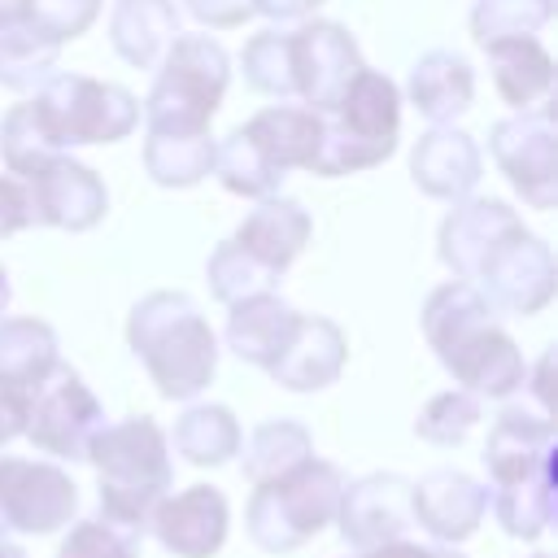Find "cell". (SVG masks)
<instances>
[{"instance_id":"6da1fadb","label":"cell","mask_w":558,"mask_h":558,"mask_svg":"<svg viewBox=\"0 0 558 558\" xmlns=\"http://www.w3.org/2000/svg\"><path fill=\"white\" fill-rule=\"evenodd\" d=\"M423 336L440 366L453 375L458 388L475 392L480 401H506L527 379V357L514 336L497 323V310L462 279H449L427 292L423 301Z\"/></svg>"},{"instance_id":"7a4b0ae2","label":"cell","mask_w":558,"mask_h":558,"mask_svg":"<svg viewBox=\"0 0 558 558\" xmlns=\"http://www.w3.org/2000/svg\"><path fill=\"white\" fill-rule=\"evenodd\" d=\"M126 344L166 401H196L218 375V336L179 288L148 292L131 305Z\"/></svg>"},{"instance_id":"3957f363","label":"cell","mask_w":558,"mask_h":558,"mask_svg":"<svg viewBox=\"0 0 558 558\" xmlns=\"http://www.w3.org/2000/svg\"><path fill=\"white\" fill-rule=\"evenodd\" d=\"M87 462L96 466V493H100V514L109 523L148 527L153 506L170 493L174 484V462H170V440L157 418L131 414L118 423H105L87 449Z\"/></svg>"},{"instance_id":"277c9868","label":"cell","mask_w":558,"mask_h":558,"mask_svg":"<svg viewBox=\"0 0 558 558\" xmlns=\"http://www.w3.org/2000/svg\"><path fill=\"white\" fill-rule=\"evenodd\" d=\"M401 135V87L362 65L349 87L323 109V148H318V179L362 174L392 157Z\"/></svg>"},{"instance_id":"5b68a950","label":"cell","mask_w":558,"mask_h":558,"mask_svg":"<svg viewBox=\"0 0 558 558\" xmlns=\"http://www.w3.org/2000/svg\"><path fill=\"white\" fill-rule=\"evenodd\" d=\"M231 83V57L209 35H174L157 61V78L144 100L148 131L201 135L209 131Z\"/></svg>"},{"instance_id":"8992f818","label":"cell","mask_w":558,"mask_h":558,"mask_svg":"<svg viewBox=\"0 0 558 558\" xmlns=\"http://www.w3.org/2000/svg\"><path fill=\"white\" fill-rule=\"evenodd\" d=\"M340 493H344V475L327 458H310L279 480L253 484V497L244 506L248 541L266 554L301 549L310 536L336 523Z\"/></svg>"},{"instance_id":"52a82bcc","label":"cell","mask_w":558,"mask_h":558,"mask_svg":"<svg viewBox=\"0 0 558 558\" xmlns=\"http://www.w3.org/2000/svg\"><path fill=\"white\" fill-rule=\"evenodd\" d=\"M31 109L57 153L78 144H118L140 126V100L122 83L92 74H52L31 96Z\"/></svg>"},{"instance_id":"ba28073f","label":"cell","mask_w":558,"mask_h":558,"mask_svg":"<svg viewBox=\"0 0 558 558\" xmlns=\"http://www.w3.org/2000/svg\"><path fill=\"white\" fill-rule=\"evenodd\" d=\"M100 427H105V405L83 384V375L61 362L31 392L22 436L39 453H48L57 462H87V449H92V440H96Z\"/></svg>"},{"instance_id":"9c48e42d","label":"cell","mask_w":558,"mask_h":558,"mask_svg":"<svg viewBox=\"0 0 558 558\" xmlns=\"http://www.w3.org/2000/svg\"><path fill=\"white\" fill-rule=\"evenodd\" d=\"M78 514V484L44 458H0V541L52 536Z\"/></svg>"},{"instance_id":"30bf717a","label":"cell","mask_w":558,"mask_h":558,"mask_svg":"<svg viewBox=\"0 0 558 558\" xmlns=\"http://www.w3.org/2000/svg\"><path fill=\"white\" fill-rule=\"evenodd\" d=\"M488 153L506 183L532 209H554L558 201V122L554 105H532L501 118L488 135Z\"/></svg>"},{"instance_id":"8fae6325","label":"cell","mask_w":558,"mask_h":558,"mask_svg":"<svg viewBox=\"0 0 558 558\" xmlns=\"http://www.w3.org/2000/svg\"><path fill=\"white\" fill-rule=\"evenodd\" d=\"M554 283H558V266L554 253L541 235H532L527 227H519L514 235H506L475 270L471 288L497 310V314H519L532 318L554 301Z\"/></svg>"},{"instance_id":"7c38bea8","label":"cell","mask_w":558,"mask_h":558,"mask_svg":"<svg viewBox=\"0 0 558 558\" xmlns=\"http://www.w3.org/2000/svg\"><path fill=\"white\" fill-rule=\"evenodd\" d=\"M288 61H292V96L318 113L366 65L357 39L327 17H310L296 31H288Z\"/></svg>"},{"instance_id":"4fadbf2b","label":"cell","mask_w":558,"mask_h":558,"mask_svg":"<svg viewBox=\"0 0 558 558\" xmlns=\"http://www.w3.org/2000/svg\"><path fill=\"white\" fill-rule=\"evenodd\" d=\"M31 192V209L39 227H57V231H92L105 214H109V192L105 179L74 161L70 153L48 157L44 166H35L26 179Z\"/></svg>"},{"instance_id":"5bb4252c","label":"cell","mask_w":558,"mask_h":558,"mask_svg":"<svg viewBox=\"0 0 558 558\" xmlns=\"http://www.w3.org/2000/svg\"><path fill=\"white\" fill-rule=\"evenodd\" d=\"M336 527L353 549H375L388 541H401L414 519H410V480L397 471H375L362 480H344L340 506H336Z\"/></svg>"},{"instance_id":"9a60e30c","label":"cell","mask_w":558,"mask_h":558,"mask_svg":"<svg viewBox=\"0 0 558 558\" xmlns=\"http://www.w3.org/2000/svg\"><path fill=\"white\" fill-rule=\"evenodd\" d=\"M488 514V484H480L466 471L440 466L410 484V519L436 541V545H462L480 532Z\"/></svg>"},{"instance_id":"2e32d148","label":"cell","mask_w":558,"mask_h":558,"mask_svg":"<svg viewBox=\"0 0 558 558\" xmlns=\"http://www.w3.org/2000/svg\"><path fill=\"white\" fill-rule=\"evenodd\" d=\"M148 527L161 541V549L174 554V558H214L227 545L231 506H227L222 488L192 484L183 493H166L153 506Z\"/></svg>"},{"instance_id":"e0dca14e","label":"cell","mask_w":558,"mask_h":558,"mask_svg":"<svg viewBox=\"0 0 558 558\" xmlns=\"http://www.w3.org/2000/svg\"><path fill=\"white\" fill-rule=\"evenodd\" d=\"M519 227H523V218L506 201H497V196H462V201H453V209L445 214V222L436 231V253L453 270V279L471 283L480 262L506 235H514Z\"/></svg>"},{"instance_id":"ac0fdd59","label":"cell","mask_w":558,"mask_h":558,"mask_svg":"<svg viewBox=\"0 0 558 558\" xmlns=\"http://www.w3.org/2000/svg\"><path fill=\"white\" fill-rule=\"evenodd\" d=\"M344 362H349L344 331L323 314L296 310V323H292L283 349L275 353V362L266 366V375L288 392H318V388L340 379Z\"/></svg>"},{"instance_id":"d6986e66","label":"cell","mask_w":558,"mask_h":558,"mask_svg":"<svg viewBox=\"0 0 558 558\" xmlns=\"http://www.w3.org/2000/svg\"><path fill=\"white\" fill-rule=\"evenodd\" d=\"M480 174H484L480 144L453 122L427 126L410 148V179L432 201H449L453 205V201L471 196Z\"/></svg>"},{"instance_id":"ffe728a7","label":"cell","mask_w":558,"mask_h":558,"mask_svg":"<svg viewBox=\"0 0 558 558\" xmlns=\"http://www.w3.org/2000/svg\"><path fill=\"white\" fill-rule=\"evenodd\" d=\"M480 458H484V471L493 484L527 480L536 471L558 466V432H554L549 414H532V410L510 405L493 418Z\"/></svg>"},{"instance_id":"44dd1931","label":"cell","mask_w":558,"mask_h":558,"mask_svg":"<svg viewBox=\"0 0 558 558\" xmlns=\"http://www.w3.org/2000/svg\"><path fill=\"white\" fill-rule=\"evenodd\" d=\"M310 235H314V222H310L305 205L275 192V196L257 201V205L244 214V222L235 227L231 240H235L253 262H262L270 275L283 279V270L301 257V248L310 244Z\"/></svg>"},{"instance_id":"7402d4cb","label":"cell","mask_w":558,"mask_h":558,"mask_svg":"<svg viewBox=\"0 0 558 558\" xmlns=\"http://www.w3.org/2000/svg\"><path fill=\"white\" fill-rule=\"evenodd\" d=\"M257 153L279 170H310L318 166V148H323V113L310 109V105H292V100H279V105H266L257 109L244 126H240Z\"/></svg>"},{"instance_id":"603a6c76","label":"cell","mask_w":558,"mask_h":558,"mask_svg":"<svg viewBox=\"0 0 558 558\" xmlns=\"http://www.w3.org/2000/svg\"><path fill=\"white\" fill-rule=\"evenodd\" d=\"M405 100L432 122V126H445L453 118H462L475 100V70L466 65V57L458 52H423L414 65H410V78H405Z\"/></svg>"},{"instance_id":"cb8c5ba5","label":"cell","mask_w":558,"mask_h":558,"mask_svg":"<svg viewBox=\"0 0 558 558\" xmlns=\"http://www.w3.org/2000/svg\"><path fill=\"white\" fill-rule=\"evenodd\" d=\"M57 366H61V344L44 318H0V392L31 401V392Z\"/></svg>"},{"instance_id":"d4e9b609","label":"cell","mask_w":558,"mask_h":558,"mask_svg":"<svg viewBox=\"0 0 558 558\" xmlns=\"http://www.w3.org/2000/svg\"><path fill=\"white\" fill-rule=\"evenodd\" d=\"M174 35H179L174 0H113L109 9V44L135 70H157Z\"/></svg>"},{"instance_id":"484cf974","label":"cell","mask_w":558,"mask_h":558,"mask_svg":"<svg viewBox=\"0 0 558 558\" xmlns=\"http://www.w3.org/2000/svg\"><path fill=\"white\" fill-rule=\"evenodd\" d=\"M488 52V70L497 83V96L519 113L532 105H545L554 92V57L536 35H514V39H497L484 48Z\"/></svg>"},{"instance_id":"4316f807","label":"cell","mask_w":558,"mask_h":558,"mask_svg":"<svg viewBox=\"0 0 558 558\" xmlns=\"http://www.w3.org/2000/svg\"><path fill=\"white\" fill-rule=\"evenodd\" d=\"M292 323H296V310L279 292H262V296H244V301L227 305V331H222V340H227V349L240 362L266 371L275 362V353L283 349Z\"/></svg>"},{"instance_id":"83f0119b","label":"cell","mask_w":558,"mask_h":558,"mask_svg":"<svg viewBox=\"0 0 558 558\" xmlns=\"http://www.w3.org/2000/svg\"><path fill=\"white\" fill-rule=\"evenodd\" d=\"M170 449L192 466H222L240 453V418L218 401H192L166 432Z\"/></svg>"},{"instance_id":"f1b7e54d","label":"cell","mask_w":558,"mask_h":558,"mask_svg":"<svg viewBox=\"0 0 558 558\" xmlns=\"http://www.w3.org/2000/svg\"><path fill=\"white\" fill-rule=\"evenodd\" d=\"M488 510L514 541H541L554 527L558 514V466L536 471L527 480L493 484L488 488Z\"/></svg>"},{"instance_id":"f546056e","label":"cell","mask_w":558,"mask_h":558,"mask_svg":"<svg viewBox=\"0 0 558 558\" xmlns=\"http://www.w3.org/2000/svg\"><path fill=\"white\" fill-rule=\"evenodd\" d=\"M310 458H314V436L296 418H266L248 432V440H240V466L248 484L279 480Z\"/></svg>"},{"instance_id":"4dcf8cb0","label":"cell","mask_w":558,"mask_h":558,"mask_svg":"<svg viewBox=\"0 0 558 558\" xmlns=\"http://www.w3.org/2000/svg\"><path fill=\"white\" fill-rule=\"evenodd\" d=\"M57 61H61V44L39 35L22 17L0 26V87L17 96H35L57 74Z\"/></svg>"},{"instance_id":"1f68e13d","label":"cell","mask_w":558,"mask_h":558,"mask_svg":"<svg viewBox=\"0 0 558 558\" xmlns=\"http://www.w3.org/2000/svg\"><path fill=\"white\" fill-rule=\"evenodd\" d=\"M144 170L157 187H196L214 170V135H170L148 131L144 140Z\"/></svg>"},{"instance_id":"d6a6232c","label":"cell","mask_w":558,"mask_h":558,"mask_svg":"<svg viewBox=\"0 0 558 558\" xmlns=\"http://www.w3.org/2000/svg\"><path fill=\"white\" fill-rule=\"evenodd\" d=\"M231 196H248V201H266L283 187L288 174H279L262 153L257 144L235 126L227 131L222 140H214V170H209Z\"/></svg>"},{"instance_id":"836d02e7","label":"cell","mask_w":558,"mask_h":558,"mask_svg":"<svg viewBox=\"0 0 558 558\" xmlns=\"http://www.w3.org/2000/svg\"><path fill=\"white\" fill-rule=\"evenodd\" d=\"M205 279H209V292L222 301V305H235L244 296H262V292H275L279 275H270L262 262H253L235 240H222L209 262H205Z\"/></svg>"},{"instance_id":"e575fe53","label":"cell","mask_w":558,"mask_h":558,"mask_svg":"<svg viewBox=\"0 0 558 558\" xmlns=\"http://www.w3.org/2000/svg\"><path fill=\"white\" fill-rule=\"evenodd\" d=\"M240 70H244V83H248L253 92L275 96V100H296V96H292L288 31H279V26L257 31V35L240 48Z\"/></svg>"},{"instance_id":"d590c367","label":"cell","mask_w":558,"mask_h":558,"mask_svg":"<svg viewBox=\"0 0 558 558\" xmlns=\"http://www.w3.org/2000/svg\"><path fill=\"white\" fill-rule=\"evenodd\" d=\"M554 17V0H475L471 4V39L480 48L514 35H536Z\"/></svg>"},{"instance_id":"8d00e7d4","label":"cell","mask_w":558,"mask_h":558,"mask_svg":"<svg viewBox=\"0 0 558 558\" xmlns=\"http://www.w3.org/2000/svg\"><path fill=\"white\" fill-rule=\"evenodd\" d=\"M480 414H484V410H480V397H475V392H466V388H445V392L427 397V405L418 410L414 436L427 440V445L449 449V445H462V440L475 432Z\"/></svg>"},{"instance_id":"74e56055","label":"cell","mask_w":558,"mask_h":558,"mask_svg":"<svg viewBox=\"0 0 558 558\" xmlns=\"http://www.w3.org/2000/svg\"><path fill=\"white\" fill-rule=\"evenodd\" d=\"M61 532L65 536L57 545V558H140V532L109 523L105 514L70 519Z\"/></svg>"},{"instance_id":"f35d334b","label":"cell","mask_w":558,"mask_h":558,"mask_svg":"<svg viewBox=\"0 0 558 558\" xmlns=\"http://www.w3.org/2000/svg\"><path fill=\"white\" fill-rule=\"evenodd\" d=\"M0 157H4V170L9 174H17V179H26L35 166H44L48 157H57V148H52V140L44 135V126H39V118H35V109H31V100H22V105H13L9 113H4V122H0Z\"/></svg>"},{"instance_id":"ab89813d","label":"cell","mask_w":558,"mask_h":558,"mask_svg":"<svg viewBox=\"0 0 558 558\" xmlns=\"http://www.w3.org/2000/svg\"><path fill=\"white\" fill-rule=\"evenodd\" d=\"M105 0H22V22L48 35L52 44H70L92 31Z\"/></svg>"},{"instance_id":"60d3db41","label":"cell","mask_w":558,"mask_h":558,"mask_svg":"<svg viewBox=\"0 0 558 558\" xmlns=\"http://www.w3.org/2000/svg\"><path fill=\"white\" fill-rule=\"evenodd\" d=\"M35 227V209H31V192L17 174H0V240L13 231Z\"/></svg>"},{"instance_id":"b9f144b4","label":"cell","mask_w":558,"mask_h":558,"mask_svg":"<svg viewBox=\"0 0 558 558\" xmlns=\"http://www.w3.org/2000/svg\"><path fill=\"white\" fill-rule=\"evenodd\" d=\"M183 9L209 31H235L253 17V0H183Z\"/></svg>"},{"instance_id":"7bdbcfd3","label":"cell","mask_w":558,"mask_h":558,"mask_svg":"<svg viewBox=\"0 0 558 558\" xmlns=\"http://www.w3.org/2000/svg\"><path fill=\"white\" fill-rule=\"evenodd\" d=\"M353 558H466L458 545H418V541H388L375 549H357Z\"/></svg>"},{"instance_id":"ee69618b","label":"cell","mask_w":558,"mask_h":558,"mask_svg":"<svg viewBox=\"0 0 558 558\" xmlns=\"http://www.w3.org/2000/svg\"><path fill=\"white\" fill-rule=\"evenodd\" d=\"M323 0H253V13L270 17V22H296V17H310Z\"/></svg>"},{"instance_id":"f6af8a7d","label":"cell","mask_w":558,"mask_h":558,"mask_svg":"<svg viewBox=\"0 0 558 558\" xmlns=\"http://www.w3.org/2000/svg\"><path fill=\"white\" fill-rule=\"evenodd\" d=\"M22 423H26V401H17V397L0 392V449H4L9 440H17V436H22Z\"/></svg>"},{"instance_id":"bcb514c9","label":"cell","mask_w":558,"mask_h":558,"mask_svg":"<svg viewBox=\"0 0 558 558\" xmlns=\"http://www.w3.org/2000/svg\"><path fill=\"white\" fill-rule=\"evenodd\" d=\"M17 17H22V0H0V26H9Z\"/></svg>"},{"instance_id":"7dc6e473","label":"cell","mask_w":558,"mask_h":558,"mask_svg":"<svg viewBox=\"0 0 558 558\" xmlns=\"http://www.w3.org/2000/svg\"><path fill=\"white\" fill-rule=\"evenodd\" d=\"M4 310H9V275L0 266V318H4Z\"/></svg>"},{"instance_id":"c3c4849f","label":"cell","mask_w":558,"mask_h":558,"mask_svg":"<svg viewBox=\"0 0 558 558\" xmlns=\"http://www.w3.org/2000/svg\"><path fill=\"white\" fill-rule=\"evenodd\" d=\"M0 558H26V554H22L13 541H0Z\"/></svg>"},{"instance_id":"681fc988","label":"cell","mask_w":558,"mask_h":558,"mask_svg":"<svg viewBox=\"0 0 558 558\" xmlns=\"http://www.w3.org/2000/svg\"><path fill=\"white\" fill-rule=\"evenodd\" d=\"M527 558H554V554H545V549H536V554H527Z\"/></svg>"}]
</instances>
